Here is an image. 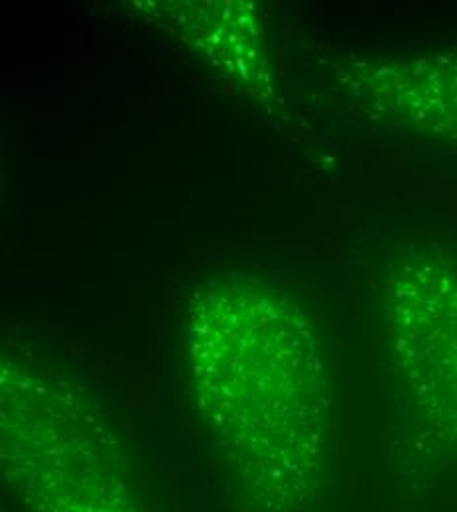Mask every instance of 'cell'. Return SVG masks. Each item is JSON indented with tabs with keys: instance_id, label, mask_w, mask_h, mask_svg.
I'll list each match as a JSON object with an SVG mask.
<instances>
[{
	"instance_id": "1",
	"label": "cell",
	"mask_w": 457,
	"mask_h": 512,
	"mask_svg": "<svg viewBox=\"0 0 457 512\" xmlns=\"http://www.w3.org/2000/svg\"><path fill=\"white\" fill-rule=\"evenodd\" d=\"M184 353L190 398L235 511H320L331 396L306 306L257 276L209 278L190 292Z\"/></svg>"
},
{
	"instance_id": "2",
	"label": "cell",
	"mask_w": 457,
	"mask_h": 512,
	"mask_svg": "<svg viewBox=\"0 0 457 512\" xmlns=\"http://www.w3.org/2000/svg\"><path fill=\"white\" fill-rule=\"evenodd\" d=\"M0 471L26 512H150L127 446L99 404L14 353L0 367Z\"/></svg>"
},
{
	"instance_id": "3",
	"label": "cell",
	"mask_w": 457,
	"mask_h": 512,
	"mask_svg": "<svg viewBox=\"0 0 457 512\" xmlns=\"http://www.w3.org/2000/svg\"><path fill=\"white\" fill-rule=\"evenodd\" d=\"M383 325L394 369L438 440L457 448V262L410 247L383 280Z\"/></svg>"
},
{
	"instance_id": "4",
	"label": "cell",
	"mask_w": 457,
	"mask_h": 512,
	"mask_svg": "<svg viewBox=\"0 0 457 512\" xmlns=\"http://www.w3.org/2000/svg\"><path fill=\"white\" fill-rule=\"evenodd\" d=\"M347 87L373 121L457 146V44L404 60L351 65Z\"/></svg>"
}]
</instances>
